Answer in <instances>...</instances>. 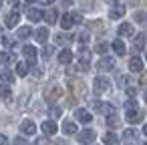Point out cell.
<instances>
[{
  "instance_id": "6da1fadb",
  "label": "cell",
  "mask_w": 147,
  "mask_h": 145,
  "mask_svg": "<svg viewBox=\"0 0 147 145\" xmlns=\"http://www.w3.org/2000/svg\"><path fill=\"white\" fill-rule=\"evenodd\" d=\"M79 67H81V71H89V67H91V51L87 47L79 49Z\"/></svg>"
},
{
  "instance_id": "7a4b0ae2",
  "label": "cell",
  "mask_w": 147,
  "mask_h": 145,
  "mask_svg": "<svg viewBox=\"0 0 147 145\" xmlns=\"http://www.w3.org/2000/svg\"><path fill=\"white\" fill-rule=\"evenodd\" d=\"M61 97H63V89H61L59 85H53V87H49V89L45 91V99H47L49 103H57Z\"/></svg>"
},
{
  "instance_id": "3957f363",
  "label": "cell",
  "mask_w": 147,
  "mask_h": 145,
  "mask_svg": "<svg viewBox=\"0 0 147 145\" xmlns=\"http://www.w3.org/2000/svg\"><path fill=\"white\" fill-rule=\"evenodd\" d=\"M143 111L139 109V107H133V109H127V113H125V119H127V123H139V121H143Z\"/></svg>"
},
{
  "instance_id": "277c9868",
  "label": "cell",
  "mask_w": 147,
  "mask_h": 145,
  "mask_svg": "<svg viewBox=\"0 0 147 145\" xmlns=\"http://www.w3.org/2000/svg\"><path fill=\"white\" fill-rule=\"evenodd\" d=\"M95 137H97V133L93 131V129H83V131H79V143H83V145H91L93 141H95Z\"/></svg>"
},
{
  "instance_id": "5b68a950",
  "label": "cell",
  "mask_w": 147,
  "mask_h": 145,
  "mask_svg": "<svg viewBox=\"0 0 147 145\" xmlns=\"http://www.w3.org/2000/svg\"><path fill=\"white\" fill-rule=\"evenodd\" d=\"M93 87H95V93H99V95H101V93H107V91L111 89V81H109V79H105V77H97Z\"/></svg>"
},
{
  "instance_id": "8992f818",
  "label": "cell",
  "mask_w": 147,
  "mask_h": 145,
  "mask_svg": "<svg viewBox=\"0 0 147 145\" xmlns=\"http://www.w3.org/2000/svg\"><path fill=\"white\" fill-rule=\"evenodd\" d=\"M69 89L73 91V95H79V97H85V93H87V87H85L83 81H73V83H69Z\"/></svg>"
},
{
  "instance_id": "52a82bcc",
  "label": "cell",
  "mask_w": 147,
  "mask_h": 145,
  "mask_svg": "<svg viewBox=\"0 0 147 145\" xmlns=\"http://www.w3.org/2000/svg\"><path fill=\"white\" fill-rule=\"evenodd\" d=\"M115 67V59L113 57H103L99 63H97V69L99 71H111Z\"/></svg>"
},
{
  "instance_id": "ba28073f",
  "label": "cell",
  "mask_w": 147,
  "mask_h": 145,
  "mask_svg": "<svg viewBox=\"0 0 147 145\" xmlns=\"http://www.w3.org/2000/svg\"><path fill=\"white\" fill-rule=\"evenodd\" d=\"M20 131H22L24 135H34V133H36V125H34L30 119H24V121L20 123Z\"/></svg>"
},
{
  "instance_id": "9c48e42d",
  "label": "cell",
  "mask_w": 147,
  "mask_h": 145,
  "mask_svg": "<svg viewBox=\"0 0 147 145\" xmlns=\"http://www.w3.org/2000/svg\"><path fill=\"white\" fill-rule=\"evenodd\" d=\"M137 137H139V133H137L135 129H127V131H123V141H125L127 145H135V143H137Z\"/></svg>"
},
{
  "instance_id": "30bf717a",
  "label": "cell",
  "mask_w": 147,
  "mask_h": 145,
  "mask_svg": "<svg viewBox=\"0 0 147 145\" xmlns=\"http://www.w3.org/2000/svg\"><path fill=\"white\" fill-rule=\"evenodd\" d=\"M22 55H24V59H26L30 65H34V61H36V49H34V47L26 45V47L22 49Z\"/></svg>"
},
{
  "instance_id": "8fae6325",
  "label": "cell",
  "mask_w": 147,
  "mask_h": 145,
  "mask_svg": "<svg viewBox=\"0 0 147 145\" xmlns=\"http://www.w3.org/2000/svg\"><path fill=\"white\" fill-rule=\"evenodd\" d=\"M75 119H77V121H81V123H91L93 115H91L87 109H77V111H75Z\"/></svg>"
},
{
  "instance_id": "7c38bea8",
  "label": "cell",
  "mask_w": 147,
  "mask_h": 145,
  "mask_svg": "<svg viewBox=\"0 0 147 145\" xmlns=\"http://www.w3.org/2000/svg\"><path fill=\"white\" fill-rule=\"evenodd\" d=\"M18 20H20V14L14 10V12H8V14H6V20H4V24H6L8 28H14V26L18 24Z\"/></svg>"
},
{
  "instance_id": "4fadbf2b",
  "label": "cell",
  "mask_w": 147,
  "mask_h": 145,
  "mask_svg": "<svg viewBox=\"0 0 147 145\" xmlns=\"http://www.w3.org/2000/svg\"><path fill=\"white\" fill-rule=\"evenodd\" d=\"M42 133L45 135H55L57 131H59V127H57V123L55 121H42Z\"/></svg>"
},
{
  "instance_id": "5bb4252c",
  "label": "cell",
  "mask_w": 147,
  "mask_h": 145,
  "mask_svg": "<svg viewBox=\"0 0 147 145\" xmlns=\"http://www.w3.org/2000/svg\"><path fill=\"white\" fill-rule=\"evenodd\" d=\"M79 129H77V123L75 121H71V119H67V121H63V133L65 135H75Z\"/></svg>"
},
{
  "instance_id": "9a60e30c",
  "label": "cell",
  "mask_w": 147,
  "mask_h": 145,
  "mask_svg": "<svg viewBox=\"0 0 147 145\" xmlns=\"http://www.w3.org/2000/svg\"><path fill=\"white\" fill-rule=\"evenodd\" d=\"M125 10H127V8H125L123 4H119V2H117V4L111 8L109 16H111V18H121V16H125Z\"/></svg>"
},
{
  "instance_id": "2e32d148",
  "label": "cell",
  "mask_w": 147,
  "mask_h": 145,
  "mask_svg": "<svg viewBox=\"0 0 147 145\" xmlns=\"http://www.w3.org/2000/svg\"><path fill=\"white\" fill-rule=\"evenodd\" d=\"M129 69H131L133 73H141V71H143V61H141L139 57H131V61H129Z\"/></svg>"
},
{
  "instance_id": "e0dca14e",
  "label": "cell",
  "mask_w": 147,
  "mask_h": 145,
  "mask_svg": "<svg viewBox=\"0 0 147 145\" xmlns=\"http://www.w3.org/2000/svg\"><path fill=\"white\" fill-rule=\"evenodd\" d=\"M26 16H28V20H30V22H38L45 14H42L38 8H28V10H26Z\"/></svg>"
},
{
  "instance_id": "ac0fdd59",
  "label": "cell",
  "mask_w": 147,
  "mask_h": 145,
  "mask_svg": "<svg viewBox=\"0 0 147 145\" xmlns=\"http://www.w3.org/2000/svg\"><path fill=\"white\" fill-rule=\"evenodd\" d=\"M59 63H61V65H71V63H73V53L67 51V49L61 51V53H59Z\"/></svg>"
},
{
  "instance_id": "d6986e66",
  "label": "cell",
  "mask_w": 147,
  "mask_h": 145,
  "mask_svg": "<svg viewBox=\"0 0 147 145\" xmlns=\"http://www.w3.org/2000/svg\"><path fill=\"white\" fill-rule=\"evenodd\" d=\"M119 34H121V36H133V34H135V30H133V24H129V22H123V24L119 26Z\"/></svg>"
},
{
  "instance_id": "ffe728a7",
  "label": "cell",
  "mask_w": 147,
  "mask_h": 145,
  "mask_svg": "<svg viewBox=\"0 0 147 145\" xmlns=\"http://www.w3.org/2000/svg\"><path fill=\"white\" fill-rule=\"evenodd\" d=\"M73 24H75V18H73V14H63V18H61V26H63L65 30H69Z\"/></svg>"
},
{
  "instance_id": "44dd1931",
  "label": "cell",
  "mask_w": 147,
  "mask_h": 145,
  "mask_svg": "<svg viewBox=\"0 0 147 145\" xmlns=\"http://www.w3.org/2000/svg\"><path fill=\"white\" fill-rule=\"evenodd\" d=\"M111 47H113V51H115V53H117L119 57H123V55H125V51H127L121 38H117V40H113V45H111Z\"/></svg>"
},
{
  "instance_id": "7402d4cb",
  "label": "cell",
  "mask_w": 147,
  "mask_h": 145,
  "mask_svg": "<svg viewBox=\"0 0 147 145\" xmlns=\"http://www.w3.org/2000/svg\"><path fill=\"white\" fill-rule=\"evenodd\" d=\"M133 18H135V22H137V24H141V26H147V12H143V10H137V12L133 14Z\"/></svg>"
},
{
  "instance_id": "603a6c76",
  "label": "cell",
  "mask_w": 147,
  "mask_h": 145,
  "mask_svg": "<svg viewBox=\"0 0 147 145\" xmlns=\"http://www.w3.org/2000/svg\"><path fill=\"white\" fill-rule=\"evenodd\" d=\"M103 141H105V145H121V143H119V139H117V135H115L113 131H109V133H105V137H103Z\"/></svg>"
},
{
  "instance_id": "cb8c5ba5",
  "label": "cell",
  "mask_w": 147,
  "mask_h": 145,
  "mask_svg": "<svg viewBox=\"0 0 147 145\" xmlns=\"http://www.w3.org/2000/svg\"><path fill=\"white\" fill-rule=\"evenodd\" d=\"M49 28H38L36 32H34V38L38 40V42H47V38H49Z\"/></svg>"
},
{
  "instance_id": "d4e9b609",
  "label": "cell",
  "mask_w": 147,
  "mask_h": 145,
  "mask_svg": "<svg viewBox=\"0 0 147 145\" xmlns=\"http://www.w3.org/2000/svg\"><path fill=\"white\" fill-rule=\"evenodd\" d=\"M145 34H137L135 36V40H133V51H141L143 47H145Z\"/></svg>"
},
{
  "instance_id": "484cf974",
  "label": "cell",
  "mask_w": 147,
  "mask_h": 145,
  "mask_svg": "<svg viewBox=\"0 0 147 145\" xmlns=\"http://www.w3.org/2000/svg\"><path fill=\"white\" fill-rule=\"evenodd\" d=\"M57 16H59V14H57V10H53V8H51V10H47V12H45V16H42V18L47 20V24H55V22H57Z\"/></svg>"
},
{
  "instance_id": "4316f807",
  "label": "cell",
  "mask_w": 147,
  "mask_h": 145,
  "mask_svg": "<svg viewBox=\"0 0 147 145\" xmlns=\"http://www.w3.org/2000/svg\"><path fill=\"white\" fill-rule=\"evenodd\" d=\"M0 79H2V83L10 85V83H14V73H10V71H2V73H0Z\"/></svg>"
},
{
  "instance_id": "83f0119b",
  "label": "cell",
  "mask_w": 147,
  "mask_h": 145,
  "mask_svg": "<svg viewBox=\"0 0 147 145\" xmlns=\"http://www.w3.org/2000/svg\"><path fill=\"white\" fill-rule=\"evenodd\" d=\"M10 95H12V91H10V85L2 83V85H0V97H2V99H10Z\"/></svg>"
},
{
  "instance_id": "f1b7e54d",
  "label": "cell",
  "mask_w": 147,
  "mask_h": 145,
  "mask_svg": "<svg viewBox=\"0 0 147 145\" xmlns=\"http://www.w3.org/2000/svg\"><path fill=\"white\" fill-rule=\"evenodd\" d=\"M14 61H16V57L12 53H2V55H0V63H4V65H10Z\"/></svg>"
},
{
  "instance_id": "f546056e",
  "label": "cell",
  "mask_w": 147,
  "mask_h": 145,
  "mask_svg": "<svg viewBox=\"0 0 147 145\" xmlns=\"http://www.w3.org/2000/svg\"><path fill=\"white\" fill-rule=\"evenodd\" d=\"M16 75L18 77H26L28 75V65L26 63H18L16 65Z\"/></svg>"
},
{
  "instance_id": "4dcf8cb0",
  "label": "cell",
  "mask_w": 147,
  "mask_h": 145,
  "mask_svg": "<svg viewBox=\"0 0 147 145\" xmlns=\"http://www.w3.org/2000/svg\"><path fill=\"white\" fill-rule=\"evenodd\" d=\"M73 40V36H69V34H57V45H69Z\"/></svg>"
},
{
  "instance_id": "1f68e13d",
  "label": "cell",
  "mask_w": 147,
  "mask_h": 145,
  "mask_svg": "<svg viewBox=\"0 0 147 145\" xmlns=\"http://www.w3.org/2000/svg\"><path fill=\"white\" fill-rule=\"evenodd\" d=\"M107 51H109V45H107V42H97V45H95V53L105 55Z\"/></svg>"
},
{
  "instance_id": "d6a6232c",
  "label": "cell",
  "mask_w": 147,
  "mask_h": 145,
  "mask_svg": "<svg viewBox=\"0 0 147 145\" xmlns=\"http://www.w3.org/2000/svg\"><path fill=\"white\" fill-rule=\"evenodd\" d=\"M32 34V30H30V26H22L20 30H18V38H28Z\"/></svg>"
},
{
  "instance_id": "836d02e7",
  "label": "cell",
  "mask_w": 147,
  "mask_h": 145,
  "mask_svg": "<svg viewBox=\"0 0 147 145\" xmlns=\"http://www.w3.org/2000/svg\"><path fill=\"white\" fill-rule=\"evenodd\" d=\"M107 125H109V127H117V125H119V117H117L115 113H113V115H107Z\"/></svg>"
},
{
  "instance_id": "e575fe53",
  "label": "cell",
  "mask_w": 147,
  "mask_h": 145,
  "mask_svg": "<svg viewBox=\"0 0 147 145\" xmlns=\"http://www.w3.org/2000/svg\"><path fill=\"white\" fill-rule=\"evenodd\" d=\"M2 45H4L6 49H12V47L16 45V40H14V38H10V36H4V38H2Z\"/></svg>"
},
{
  "instance_id": "d590c367",
  "label": "cell",
  "mask_w": 147,
  "mask_h": 145,
  "mask_svg": "<svg viewBox=\"0 0 147 145\" xmlns=\"http://www.w3.org/2000/svg\"><path fill=\"white\" fill-rule=\"evenodd\" d=\"M81 6H83V10H91V8L95 6V0H83Z\"/></svg>"
},
{
  "instance_id": "8d00e7d4",
  "label": "cell",
  "mask_w": 147,
  "mask_h": 145,
  "mask_svg": "<svg viewBox=\"0 0 147 145\" xmlns=\"http://www.w3.org/2000/svg\"><path fill=\"white\" fill-rule=\"evenodd\" d=\"M53 57V47H45L42 49V59L47 61V59H51Z\"/></svg>"
},
{
  "instance_id": "74e56055",
  "label": "cell",
  "mask_w": 147,
  "mask_h": 145,
  "mask_svg": "<svg viewBox=\"0 0 147 145\" xmlns=\"http://www.w3.org/2000/svg\"><path fill=\"white\" fill-rule=\"evenodd\" d=\"M89 26L95 28V30H103V22L101 20H93V22H89Z\"/></svg>"
},
{
  "instance_id": "f35d334b",
  "label": "cell",
  "mask_w": 147,
  "mask_h": 145,
  "mask_svg": "<svg viewBox=\"0 0 147 145\" xmlns=\"http://www.w3.org/2000/svg\"><path fill=\"white\" fill-rule=\"evenodd\" d=\"M61 113H63V111H61V107H51V115H53L55 119H57V117H61Z\"/></svg>"
},
{
  "instance_id": "ab89813d",
  "label": "cell",
  "mask_w": 147,
  "mask_h": 145,
  "mask_svg": "<svg viewBox=\"0 0 147 145\" xmlns=\"http://www.w3.org/2000/svg\"><path fill=\"white\" fill-rule=\"evenodd\" d=\"M79 42H83V45L89 42V34H87V32H81V34H79Z\"/></svg>"
},
{
  "instance_id": "60d3db41",
  "label": "cell",
  "mask_w": 147,
  "mask_h": 145,
  "mask_svg": "<svg viewBox=\"0 0 147 145\" xmlns=\"http://www.w3.org/2000/svg\"><path fill=\"white\" fill-rule=\"evenodd\" d=\"M14 145H28V143H26L22 137H16V139H14Z\"/></svg>"
},
{
  "instance_id": "b9f144b4",
  "label": "cell",
  "mask_w": 147,
  "mask_h": 145,
  "mask_svg": "<svg viewBox=\"0 0 147 145\" xmlns=\"http://www.w3.org/2000/svg\"><path fill=\"white\" fill-rule=\"evenodd\" d=\"M127 95H129V97H135V95H137V89L129 87V89H127Z\"/></svg>"
},
{
  "instance_id": "7bdbcfd3",
  "label": "cell",
  "mask_w": 147,
  "mask_h": 145,
  "mask_svg": "<svg viewBox=\"0 0 147 145\" xmlns=\"http://www.w3.org/2000/svg\"><path fill=\"white\" fill-rule=\"evenodd\" d=\"M0 145H8V137L6 135H0Z\"/></svg>"
},
{
  "instance_id": "ee69618b",
  "label": "cell",
  "mask_w": 147,
  "mask_h": 145,
  "mask_svg": "<svg viewBox=\"0 0 147 145\" xmlns=\"http://www.w3.org/2000/svg\"><path fill=\"white\" fill-rule=\"evenodd\" d=\"M139 83H141V85H147V71L141 75V81H139Z\"/></svg>"
},
{
  "instance_id": "f6af8a7d",
  "label": "cell",
  "mask_w": 147,
  "mask_h": 145,
  "mask_svg": "<svg viewBox=\"0 0 147 145\" xmlns=\"http://www.w3.org/2000/svg\"><path fill=\"white\" fill-rule=\"evenodd\" d=\"M75 73H77V69H73V67H69V69H67V75H69V77H73Z\"/></svg>"
},
{
  "instance_id": "bcb514c9",
  "label": "cell",
  "mask_w": 147,
  "mask_h": 145,
  "mask_svg": "<svg viewBox=\"0 0 147 145\" xmlns=\"http://www.w3.org/2000/svg\"><path fill=\"white\" fill-rule=\"evenodd\" d=\"M73 18H75V22H83V18H81V14H75V12H73Z\"/></svg>"
},
{
  "instance_id": "7dc6e473",
  "label": "cell",
  "mask_w": 147,
  "mask_h": 145,
  "mask_svg": "<svg viewBox=\"0 0 147 145\" xmlns=\"http://www.w3.org/2000/svg\"><path fill=\"white\" fill-rule=\"evenodd\" d=\"M10 4H12L14 8H18V6H20V0H10Z\"/></svg>"
},
{
  "instance_id": "c3c4849f",
  "label": "cell",
  "mask_w": 147,
  "mask_h": 145,
  "mask_svg": "<svg viewBox=\"0 0 147 145\" xmlns=\"http://www.w3.org/2000/svg\"><path fill=\"white\" fill-rule=\"evenodd\" d=\"M40 2H42V4H53L55 0H40Z\"/></svg>"
},
{
  "instance_id": "681fc988",
  "label": "cell",
  "mask_w": 147,
  "mask_h": 145,
  "mask_svg": "<svg viewBox=\"0 0 147 145\" xmlns=\"http://www.w3.org/2000/svg\"><path fill=\"white\" fill-rule=\"evenodd\" d=\"M143 133H145V135H147V125H145V127H143Z\"/></svg>"
},
{
  "instance_id": "f907efd6",
  "label": "cell",
  "mask_w": 147,
  "mask_h": 145,
  "mask_svg": "<svg viewBox=\"0 0 147 145\" xmlns=\"http://www.w3.org/2000/svg\"><path fill=\"white\" fill-rule=\"evenodd\" d=\"M109 2H119V0H109Z\"/></svg>"
},
{
  "instance_id": "816d5d0a",
  "label": "cell",
  "mask_w": 147,
  "mask_h": 145,
  "mask_svg": "<svg viewBox=\"0 0 147 145\" xmlns=\"http://www.w3.org/2000/svg\"><path fill=\"white\" fill-rule=\"evenodd\" d=\"M26 2H34V0H26Z\"/></svg>"
},
{
  "instance_id": "f5cc1de1",
  "label": "cell",
  "mask_w": 147,
  "mask_h": 145,
  "mask_svg": "<svg viewBox=\"0 0 147 145\" xmlns=\"http://www.w3.org/2000/svg\"><path fill=\"white\" fill-rule=\"evenodd\" d=\"M145 101H147V93H145Z\"/></svg>"
},
{
  "instance_id": "db71d44e",
  "label": "cell",
  "mask_w": 147,
  "mask_h": 145,
  "mask_svg": "<svg viewBox=\"0 0 147 145\" xmlns=\"http://www.w3.org/2000/svg\"><path fill=\"white\" fill-rule=\"evenodd\" d=\"M0 6H2V0H0Z\"/></svg>"
},
{
  "instance_id": "11a10c76",
  "label": "cell",
  "mask_w": 147,
  "mask_h": 145,
  "mask_svg": "<svg viewBox=\"0 0 147 145\" xmlns=\"http://www.w3.org/2000/svg\"><path fill=\"white\" fill-rule=\"evenodd\" d=\"M145 59H147V55H145Z\"/></svg>"
},
{
  "instance_id": "9f6ffc18",
  "label": "cell",
  "mask_w": 147,
  "mask_h": 145,
  "mask_svg": "<svg viewBox=\"0 0 147 145\" xmlns=\"http://www.w3.org/2000/svg\"><path fill=\"white\" fill-rule=\"evenodd\" d=\"M0 30H2V28H0Z\"/></svg>"
},
{
  "instance_id": "6f0895ef",
  "label": "cell",
  "mask_w": 147,
  "mask_h": 145,
  "mask_svg": "<svg viewBox=\"0 0 147 145\" xmlns=\"http://www.w3.org/2000/svg\"><path fill=\"white\" fill-rule=\"evenodd\" d=\"M145 145H147V143H145Z\"/></svg>"
}]
</instances>
